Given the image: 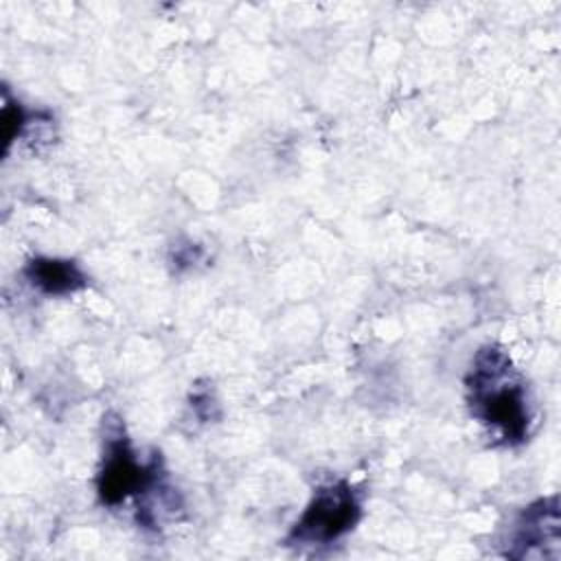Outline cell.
<instances>
[{
  "instance_id": "cell-2",
  "label": "cell",
  "mask_w": 561,
  "mask_h": 561,
  "mask_svg": "<svg viewBox=\"0 0 561 561\" xmlns=\"http://www.w3.org/2000/svg\"><path fill=\"white\" fill-rule=\"evenodd\" d=\"M362 515V504L348 482H331L320 486L300 519L289 533L291 543L316 546L331 543L348 533Z\"/></svg>"
},
{
  "instance_id": "cell-1",
  "label": "cell",
  "mask_w": 561,
  "mask_h": 561,
  "mask_svg": "<svg viewBox=\"0 0 561 561\" xmlns=\"http://www.w3.org/2000/svg\"><path fill=\"white\" fill-rule=\"evenodd\" d=\"M467 397L471 414L504 443L526 438L530 423L526 386L502 348L489 344L476 353L467 375Z\"/></svg>"
},
{
  "instance_id": "cell-5",
  "label": "cell",
  "mask_w": 561,
  "mask_h": 561,
  "mask_svg": "<svg viewBox=\"0 0 561 561\" xmlns=\"http://www.w3.org/2000/svg\"><path fill=\"white\" fill-rule=\"evenodd\" d=\"M24 276L33 289L46 296H66L85 287L83 272L68 259L35 256L26 263Z\"/></svg>"
},
{
  "instance_id": "cell-3",
  "label": "cell",
  "mask_w": 561,
  "mask_h": 561,
  "mask_svg": "<svg viewBox=\"0 0 561 561\" xmlns=\"http://www.w3.org/2000/svg\"><path fill=\"white\" fill-rule=\"evenodd\" d=\"M105 456L103 469L99 473V497L107 506H116L129 495L147 493L149 486L158 480L156 462L140 465L134 456L129 440L123 434V425L116 423L105 434Z\"/></svg>"
},
{
  "instance_id": "cell-4",
  "label": "cell",
  "mask_w": 561,
  "mask_h": 561,
  "mask_svg": "<svg viewBox=\"0 0 561 561\" xmlns=\"http://www.w3.org/2000/svg\"><path fill=\"white\" fill-rule=\"evenodd\" d=\"M513 548L506 552L511 557H548L543 546L559 550V506L557 497L539 500L528 506L513 533Z\"/></svg>"
}]
</instances>
